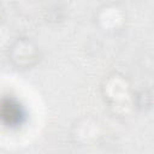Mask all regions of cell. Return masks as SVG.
<instances>
[{
    "label": "cell",
    "mask_w": 154,
    "mask_h": 154,
    "mask_svg": "<svg viewBox=\"0 0 154 154\" xmlns=\"http://www.w3.org/2000/svg\"><path fill=\"white\" fill-rule=\"evenodd\" d=\"M0 119L7 126H17L23 123L24 111L12 99H4L0 103Z\"/></svg>",
    "instance_id": "obj_1"
}]
</instances>
